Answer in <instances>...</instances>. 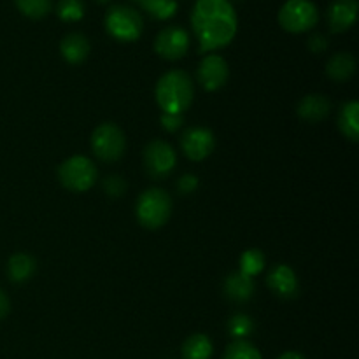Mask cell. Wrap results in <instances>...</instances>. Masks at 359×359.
Masks as SVG:
<instances>
[{"label": "cell", "instance_id": "5", "mask_svg": "<svg viewBox=\"0 0 359 359\" xmlns=\"http://www.w3.org/2000/svg\"><path fill=\"white\" fill-rule=\"evenodd\" d=\"M105 28L121 42H133L142 35L144 20L128 6H112L105 14Z\"/></svg>", "mask_w": 359, "mask_h": 359}, {"label": "cell", "instance_id": "31", "mask_svg": "<svg viewBox=\"0 0 359 359\" xmlns=\"http://www.w3.org/2000/svg\"><path fill=\"white\" fill-rule=\"evenodd\" d=\"M9 311H11L9 298H7V294L0 290V319L6 318V316L9 314Z\"/></svg>", "mask_w": 359, "mask_h": 359}, {"label": "cell", "instance_id": "3", "mask_svg": "<svg viewBox=\"0 0 359 359\" xmlns=\"http://www.w3.org/2000/svg\"><path fill=\"white\" fill-rule=\"evenodd\" d=\"M135 214L144 228L156 230L167 224L172 214V198L167 191L160 188H149L139 196Z\"/></svg>", "mask_w": 359, "mask_h": 359}, {"label": "cell", "instance_id": "25", "mask_svg": "<svg viewBox=\"0 0 359 359\" xmlns=\"http://www.w3.org/2000/svg\"><path fill=\"white\" fill-rule=\"evenodd\" d=\"M255 330V323L248 314H235L228 319V333L235 340H248Z\"/></svg>", "mask_w": 359, "mask_h": 359}, {"label": "cell", "instance_id": "14", "mask_svg": "<svg viewBox=\"0 0 359 359\" xmlns=\"http://www.w3.org/2000/svg\"><path fill=\"white\" fill-rule=\"evenodd\" d=\"M330 111H332V102L325 95L319 93H312L302 98L297 109L300 119H304L307 123L323 121V119L328 118Z\"/></svg>", "mask_w": 359, "mask_h": 359}, {"label": "cell", "instance_id": "4", "mask_svg": "<svg viewBox=\"0 0 359 359\" xmlns=\"http://www.w3.org/2000/svg\"><path fill=\"white\" fill-rule=\"evenodd\" d=\"M97 177V167L86 156H70L58 168L60 184L74 193H83L93 188Z\"/></svg>", "mask_w": 359, "mask_h": 359}, {"label": "cell", "instance_id": "20", "mask_svg": "<svg viewBox=\"0 0 359 359\" xmlns=\"http://www.w3.org/2000/svg\"><path fill=\"white\" fill-rule=\"evenodd\" d=\"M214 353V346L210 339L203 333H195L188 337L186 342L182 344V359H210Z\"/></svg>", "mask_w": 359, "mask_h": 359}, {"label": "cell", "instance_id": "13", "mask_svg": "<svg viewBox=\"0 0 359 359\" xmlns=\"http://www.w3.org/2000/svg\"><path fill=\"white\" fill-rule=\"evenodd\" d=\"M358 18V0H335L328 9V25L333 34L349 30Z\"/></svg>", "mask_w": 359, "mask_h": 359}, {"label": "cell", "instance_id": "12", "mask_svg": "<svg viewBox=\"0 0 359 359\" xmlns=\"http://www.w3.org/2000/svg\"><path fill=\"white\" fill-rule=\"evenodd\" d=\"M266 284H269V287L277 297L284 298V300H293L300 293V284H298L297 273H294L291 266L284 265V263L276 265L270 270L269 277H266Z\"/></svg>", "mask_w": 359, "mask_h": 359}, {"label": "cell", "instance_id": "11", "mask_svg": "<svg viewBox=\"0 0 359 359\" xmlns=\"http://www.w3.org/2000/svg\"><path fill=\"white\" fill-rule=\"evenodd\" d=\"M196 77H198V83L202 84L203 90L217 91L226 84L228 77H230V69H228L226 60L219 55L205 56L200 62Z\"/></svg>", "mask_w": 359, "mask_h": 359}, {"label": "cell", "instance_id": "28", "mask_svg": "<svg viewBox=\"0 0 359 359\" xmlns=\"http://www.w3.org/2000/svg\"><path fill=\"white\" fill-rule=\"evenodd\" d=\"M160 123L167 132L174 133L181 128L182 123H184V118H182V114H168V112H161Z\"/></svg>", "mask_w": 359, "mask_h": 359}, {"label": "cell", "instance_id": "7", "mask_svg": "<svg viewBox=\"0 0 359 359\" xmlns=\"http://www.w3.org/2000/svg\"><path fill=\"white\" fill-rule=\"evenodd\" d=\"M319 11L311 0H287L279 11V25L290 34H304L318 25Z\"/></svg>", "mask_w": 359, "mask_h": 359}, {"label": "cell", "instance_id": "30", "mask_svg": "<svg viewBox=\"0 0 359 359\" xmlns=\"http://www.w3.org/2000/svg\"><path fill=\"white\" fill-rule=\"evenodd\" d=\"M309 48H311L312 53H318L319 55V53L326 51V48H328V41H326L325 35L316 34L309 39Z\"/></svg>", "mask_w": 359, "mask_h": 359}, {"label": "cell", "instance_id": "27", "mask_svg": "<svg viewBox=\"0 0 359 359\" xmlns=\"http://www.w3.org/2000/svg\"><path fill=\"white\" fill-rule=\"evenodd\" d=\"M104 189L109 196H123L126 191V182L125 179L119 177V175H111L104 181Z\"/></svg>", "mask_w": 359, "mask_h": 359}, {"label": "cell", "instance_id": "23", "mask_svg": "<svg viewBox=\"0 0 359 359\" xmlns=\"http://www.w3.org/2000/svg\"><path fill=\"white\" fill-rule=\"evenodd\" d=\"M144 11L154 18V20H170L177 13V2L175 0H144Z\"/></svg>", "mask_w": 359, "mask_h": 359}, {"label": "cell", "instance_id": "16", "mask_svg": "<svg viewBox=\"0 0 359 359\" xmlns=\"http://www.w3.org/2000/svg\"><path fill=\"white\" fill-rule=\"evenodd\" d=\"M90 41L79 32H72V34L65 35L60 42V53H62L63 60H67L72 65L83 63L90 55Z\"/></svg>", "mask_w": 359, "mask_h": 359}, {"label": "cell", "instance_id": "9", "mask_svg": "<svg viewBox=\"0 0 359 359\" xmlns=\"http://www.w3.org/2000/svg\"><path fill=\"white\" fill-rule=\"evenodd\" d=\"M154 49L168 62L181 60L189 49V34L181 27H167L158 34Z\"/></svg>", "mask_w": 359, "mask_h": 359}, {"label": "cell", "instance_id": "19", "mask_svg": "<svg viewBox=\"0 0 359 359\" xmlns=\"http://www.w3.org/2000/svg\"><path fill=\"white\" fill-rule=\"evenodd\" d=\"M339 128L346 139L358 142L359 139V104L358 102H347L342 105L339 114Z\"/></svg>", "mask_w": 359, "mask_h": 359}, {"label": "cell", "instance_id": "21", "mask_svg": "<svg viewBox=\"0 0 359 359\" xmlns=\"http://www.w3.org/2000/svg\"><path fill=\"white\" fill-rule=\"evenodd\" d=\"M18 11L30 20H42L51 13V0H14Z\"/></svg>", "mask_w": 359, "mask_h": 359}, {"label": "cell", "instance_id": "24", "mask_svg": "<svg viewBox=\"0 0 359 359\" xmlns=\"http://www.w3.org/2000/svg\"><path fill=\"white\" fill-rule=\"evenodd\" d=\"M221 359H262V353L249 340H233Z\"/></svg>", "mask_w": 359, "mask_h": 359}, {"label": "cell", "instance_id": "32", "mask_svg": "<svg viewBox=\"0 0 359 359\" xmlns=\"http://www.w3.org/2000/svg\"><path fill=\"white\" fill-rule=\"evenodd\" d=\"M277 359H307L304 356V354H300V353H294V351H290V353H284V354H280L279 358Z\"/></svg>", "mask_w": 359, "mask_h": 359}, {"label": "cell", "instance_id": "2", "mask_svg": "<svg viewBox=\"0 0 359 359\" xmlns=\"http://www.w3.org/2000/svg\"><path fill=\"white\" fill-rule=\"evenodd\" d=\"M193 95V81L184 70H170L156 84V102L161 112L168 114H182L191 105Z\"/></svg>", "mask_w": 359, "mask_h": 359}, {"label": "cell", "instance_id": "33", "mask_svg": "<svg viewBox=\"0 0 359 359\" xmlns=\"http://www.w3.org/2000/svg\"><path fill=\"white\" fill-rule=\"evenodd\" d=\"M98 4H107V2H111V0H97Z\"/></svg>", "mask_w": 359, "mask_h": 359}, {"label": "cell", "instance_id": "10", "mask_svg": "<svg viewBox=\"0 0 359 359\" xmlns=\"http://www.w3.org/2000/svg\"><path fill=\"white\" fill-rule=\"evenodd\" d=\"M182 153L191 161H202L210 156V153L216 147V139L209 128L203 126H193L188 128L181 137Z\"/></svg>", "mask_w": 359, "mask_h": 359}, {"label": "cell", "instance_id": "1", "mask_svg": "<svg viewBox=\"0 0 359 359\" xmlns=\"http://www.w3.org/2000/svg\"><path fill=\"white\" fill-rule=\"evenodd\" d=\"M191 25L200 53L226 48L237 35L238 20L230 0H196Z\"/></svg>", "mask_w": 359, "mask_h": 359}, {"label": "cell", "instance_id": "34", "mask_svg": "<svg viewBox=\"0 0 359 359\" xmlns=\"http://www.w3.org/2000/svg\"><path fill=\"white\" fill-rule=\"evenodd\" d=\"M137 2H144V0H137Z\"/></svg>", "mask_w": 359, "mask_h": 359}, {"label": "cell", "instance_id": "17", "mask_svg": "<svg viewBox=\"0 0 359 359\" xmlns=\"http://www.w3.org/2000/svg\"><path fill=\"white\" fill-rule=\"evenodd\" d=\"M356 72V58L351 53H337L326 63V76L337 83L349 81Z\"/></svg>", "mask_w": 359, "mask_h": 359}, {"label": "cell", "instance_id": "29", "mask_svg": "<svg viewBox=\"0 0 359 359\" xmlns=\"http://www.w3.org/2000/svg\"><path fill=\"white\" fill-rule=\"evenodd\" d=\"M196 188H198V177H196V175L186 174L179 179L177 189L182 193V195H191Z\"/></svg>", "mask_w": 359, "mask_h": 359}, {"label": "cell", "instance_id": "26", "mask_svg": "<svg viewBox=\"0 0 359 359\" xmlns=\"http://www.w3.org/2000/svg\"><path fill=\"white\" fill-rule=\"evenodd\" d=\"M56 13L62 21H79L84 18V4L83 0H60Z\"/></svg>", "mask_w": 359, "mask_h": 359}, {"label": "cell", "instance_id": "8", "mask_svg": "<svg viewBox=\"0 0 359 359\" xmlns=\"http://www.w3.org/2000/svg\"><path fill=\"white\" fill-rule=\"evenodd\" d=\"M177 154L165 140H153L144 149V167L149 177L165 179L174 172Z\"/></svg>", "mask_w": 359, "mask_h": 359}, {"label": "cell", "instance_id": "6", "mask_svg": "<svg viewBox=\"0 0 359 359\" xmlns=\"http://www.w3.org/2000/svg\"><path fill=\"white\" fill-rule=\"evenodd\" d=\"M91 149L98 160L118 161L126 149L125 133L116 123H102L91 133Z\"/></svg>", "mask_w": 359, "mask_h": 359}, {"label": "cell", "instance_id": "22", "mask_svg": "<svg viewBox=\"0 0 359 359\" xmlns=\"http://www.w3.org/2000/svg\"><path fill=\"white\" fill-rule=\"evenodd\" d=\"M263 269H265V255L259 249H248V251L242 252L241 270L238 272L248 277H255Z\"/></svg>", "mask_w": 359, "mask_h": 359}, {"label": "cell", "instance_id": "15", "mask_svg": "<svg viewBox=\"0 0 359 359\" xmlns=\"http://www.w3.org/2000/svg\"><path fill=\"white\" fill-rule=\"evenodd\" d=\"M224 297L230 302H235V304H244V302H249L255 294V280L252 277L244 276L241 272L230 273L224 280Z\"/></svg>", "mask_w": 359, "mask_h": 359}, {"label": "cell", "instance_id": "18", "mask_svg": "<svg viewBox=\"0 0 359 359\" xmlns=\"http://www.w3.org/2000/svg\"><path fill=\"white\" fill-rule=\"evenodd\" d=\"M37 270V263L32 256L23 255V252H18V255L11 256L9 263H7V276L13 283L21 284L27 283L32 279V276Z\"/></svg>", "mask_w": 359, "mask_h": 359}]
</instances>
